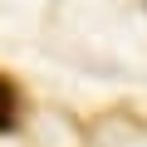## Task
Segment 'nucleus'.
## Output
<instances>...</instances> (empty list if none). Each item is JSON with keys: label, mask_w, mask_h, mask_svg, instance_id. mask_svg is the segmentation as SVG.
<instances>
[{"label": "nucleus", "mask_w": 147, "mask_h": 147, "mask_svg": "<svg viewBox=\"0 0 147 147\" xmlns=\"http://www.w3.org/2000/svg\"><path fill=\"white\" fill-rule=\"evenodd\" d=\"M15 123V98H10V88L0 84V127H10Z\"/></svg>", "instance_id": "nucleus-1"}]
</instances>
